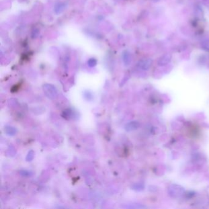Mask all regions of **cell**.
Returning <instances> with one entry per match:
<instances>
[{
	"label": "cell",
	"instance_id": "cell-6",
	"mask_svg": "<svg viewBox=\"0 0 209 209\" xmlns=\"http://www.w3.org/2000/svg\"><path fill=\"white\" fill-rule=\"evenodd\" d=\"M171 57L169 55H167L164 56L161 58L159 60V65H164L167 64L170 61Z\"/></svg>",
	"mask_w": 209,
	"mask_h": 209
},
{
	"label": "cell",
	"instance_id": "cell-8",
	"mask_svg": "<svg viewBox=\"0 0 209 209\" xmlns=\"http://www.w3.org/2000/svg\"><path fill=\"white\" fill-rule=\"evenodd\" d=\"M132 188L134 189V190L140 191V190H142L144 188V186L143 184L139 183V184L134 185L133 186V188Z\"/></svg>",
	"mask_w": 209,
	"mask_h": 209
},
{
	"label": "cell",
	"instance_id": "cell-2",
	"mask_svg": "<svg viewBox=\"0 0 209 209\" xmlns=\"http://www.w3.org/2000/svg\"><path fill=\"white\" fill-rule=\"evenodd\" d=\"M169 193L174 198H178L183 194L184 188L177 185H172L169 189Z\"/></svg>",
	"mask_w": 209,
	"mask_h": 209
},
{
	"label": "cell",
	"instance_id": "cell-5",
	"mask_svg": "<svg viewBox=\"0 0 209 209\" xmlns=\"http://www.w3.org/2000/svg\"><path fill=\"white\" fill-rule=\"evenodd\" d=\"M5 132H6V134L11 136H13L17 133V130L11 126H6L5 128Z\"/></svg>",
	"mask_w": 209,
	"mask_h": 209
},
{
	"label": "cell",
	"instance_id": "cell-1",
	"mask_svg": "<svg viewBox=\"0 0 209 209\" xmlns=\"http://www.w3.org/2000/svg\"><path fill=\"white\" fill-rule=\"evenodd\" d=\"M43 91L48 98L50 99H55L58 96V91L52 84L47 83L43 86Z\"/></svg>",
	"mask_w": 209,
	"mask_h": 209
},
{
	"label": "cell",
	"instance_id": "cell-7",
	"mask_svg": "<svg viewBox=\"0 0 209 209\" xmlns=\"http://www.w3.org/2000/svg\"><path fill=\"white\" fill-rule=\"evenodd\" d=\"M20 174H21L22 176H23V177H30L32 175V174H33L31 172L26 171V170L21 171V172H20Z\"/></svg>",
	"mask_w": 209,
	"mask_h": 209
},
{
	"label": "cell",
	"instance_id": "cell-3",
	"mask_svg": "<svg viewBox=\"0 0 209 209\" xmlns=\"http://www.w3.org/2000/svg\"><path fill=\"white\" fill-rule=\"evenodd\" d=\"M140 126V123L137 121H132L126 124L125 126H124V129L126 131H132L136 130L139 128Z\"/></svg>",
	"mask_w": 209,
	"mask_h": 209
},
{
	"label": "cell",
	"instance_id": "cell-10",
	"mask_svg": "<svg viewBox=\"0 0 209 209\" xmlns=\"http://www.w3.org/2000/svg\"><path fill=\"white\" fill-rule=\"evenodd\" d=\"M88 64L90 66L93 67V66H95L96 65V61L95 59H90L89 60V62H88Z\"/></svg>",
	"mask_w": 209,
	"mask_h": 209
},
{
	"label": "cell",
	"instance_id": "cell-11",
	"mask_svg": "<svg viewBox=\"0 0 209 209\" xmlns=\"http://www.w3.org/2000/svg\"><path fill=\"white\" fill-rule=\"evenodd\" d=\"M202 47H203V49L209 51V41H207L206 42H204L202 45Z\"/></svg>",
	"mask_w": 209,
	"mask_h": 209
},
{
	"label": "cell",
	"instance_id": "cell-9",
	"mask_svg": "<svg viewBox=\"0 0 209 209\" xmlns=\"http://www.w3.org/2000/svg\"><path fill=\"white\" fill-rule=\"evenodd\" d=\"M34 153L33 151H30L26 156V161H30L33 159L34 158Z\"/></svg>",
	"mask_w": 209,
	"mask_h": 209
},
{
	"label": "cell",
	"instance_id": "cell-4",
	"mask_svg": "<svg viewBox=\"0 0 209 209\" xmlns=\"http://www.w3.org/2000/svg\"><path fill=\"white\" fill-rule=\"evenodd\" d=\"M151 63L152 61L150 59L146 60H144V61L140 62V63H139V66L144 69H148V68L150 67Z\"/></svg>",
	"mask_w": 209,
	"mask_h": 209
}]
</instances>
